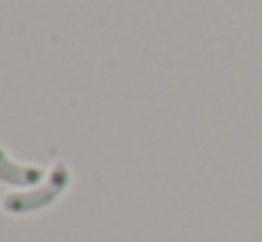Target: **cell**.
I'll use <instances>...</instances> for the list:
<instances>
[{
	"instance_id": "cell-2",
	"label": "cell",
	"mask_w": 262,
	"mask_h": 242,
	"mask_svg": "<svg viewBox=\"0 0 262 242\" xmlns=\"http://www.w3.org/2000/svg\"><path fill=\"white\" fill-rule=\"evenodd\" d=\"M46 180L40 166H26V163H14L6 152L0 149V183L6 186H40Z\"/></svg>"
},
{
	"instance_id": "cell-1",
	"label": "cell",
	"mask_w": 262,
	"mask_h": 242,
	"mask_svg": "<svg viewBox=\"0 0 262 242\" xmlns=\"http://www.w3.org/2000/svg\"><path fill=\"white\" fill-rule=\"evenodd\" d=\"M68 183H71V169L65 166V163H57V166L51 169V174H48L40 186H34L31 191H14V194H6L3 208H6L9 214L42 211V208H48L65 189H68Z\"/></svg>"
}]
</instances>
